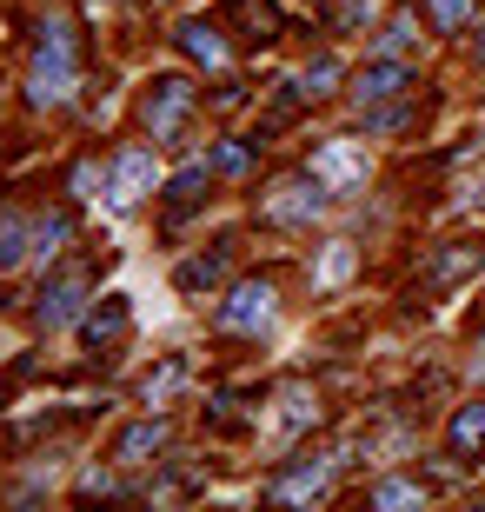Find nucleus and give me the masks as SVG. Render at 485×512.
I'll return each instance as SVG.
<instances>
[{
    "instance_id": "2",
    "label": "nucleus",
    "mask_w": 485,
    "mask_h": 512,
    "mask_svg": "<svg viewBox=\"0 0 485 512\" xmlns=\"http://www.w3.org/2000/svg\"><path fill=\"white\" fill-rule=\"evenodd\" d=\"M319 207H326V180H319V173H306V180H286V187L266 200V213H273V220H286V227L313 220Z\"/></svg>"
},
{
    "instance_id": "1",
    "label": "nucleus",
    "mask_w": 485,
    "mask_h": 512,
    "mask_svg": "<svg viewBox=\"0 0 485 512\" xmlns=\"http://www.w3.org/2000/svg\"><path fill=\"white\" fill-rule=\"evenodd\" d=\"M67 94H74V40H67V27H47V47H40L34 74H27V100L60 107Z\"/></svg>"
},
{
    "instance_id": "28",
    "label": "nucleus",
    "mask_w": 485,
    "mask_h": 512,
    "mask_svg": "<svg viewBox=\"0 0 485 512\" xmlns=\"http://www.w3.org/2000/svg\"><path fill=\"white\" fill-rule=\"evenodd\" d=\"M479 60H485V40H479Z\"/></svg>"
},
{
    "instance_id": "21",
    "label": "nucleus",
    "mask_w": 485,
    "mask_h": 512,
    "mask_svg": "<svg viewBox=\"0 0 485 512\" xmlns=\"http://www.w3.org/2000/svg\"><path fill=\"white\" fill-rule=\"evenodd\" d=\"M180 380H187V366H180V360H167V366H160V373H153V380H147V399H153V406H160V399H167V393H173V386H180Z\"/></svg>"
},
{
    "instance_id": "14",
    "label": "nucleus",
    "mask_w": 485,
    "mask_h": 512,
    "mask_svg": "<svg viewBox=\"0 0 485 512\" xmlns=\"http://www.w3.org/2000/svg\"><path fill=\"white\" fill-rule=\"evenodd\" d=\"M426 7H432V27H439V34H459L472 20V0H426Z\"/></svg>"
},
{
    "instance_id": "12",
    "label": "nucleus",
    "mask_w": 485,
    "mask_h": 512,
    "mask_svg": "<svg viewBox=\"0 0 485 512\" xmlns=\"http://www.w3.org/2000/svg\"><path fill=\"white\" fill-rule=\"evenodd\" d=\"M120 333H127V300L113 293L107 306H94V313H87V340H120Z\"/></svg>"
},
{
    "instance_id": "9",
    "label": "nucleus",
    "mask_w": 485,
    "mask_h": 512,
    "mask_svg": "<svg viewBox=\"0 0 485 512\" xmlns=\"http://www.w3.org/2000/svg\"><path fill=\"white\" fill-rule=\"evenodd\" d=\"M452 453H485V399L452 413Z\"/></svg>"
},
{
    "instance_id": "20",
    "label": "nucleus",
    "mask_w": 485,
    "mask_h": 512,
    "mask_svg": "<svg viewBox=\"0 0 485 512\" xmlns=\"http://www.w3.org/2000/svg\"><path fill=\"white\" fill-rule=\"evenodd\" d=\"M60 240H67V213H47L34 227V253H60Z\"/></svg>"
},
{
    "instance_id": "23",
    "label": "nucleus",
    "mask_w": 485,
    "mask_h": 512,
    "mask_svg": "<svg viewBox=\"0 0 485 512\" xmlns=\"http://www.w3.org/2000/svg\"><path fill=\"white\" fill-rule=\"evenodd\" d=\"M412 47V20H392L386 27V54H406Z\"/></svg>"
},
{
    "instance_id": "27",
    "label": "nucleus",
    "mask_w": 485,
    "mask_h": 512,
    "mask_svg": "<svg viewBox=\"0 0 485 512\" xmlns=\"http://www.w3.org/2000/svg\"><path fill=\"white\" fill-rule=\"evenodd\" d=\"M479 373H485V346H479Z\"/></svg>"
},
{
    "instance_id": "15",
    "label": "nucleus",
    "mask_w": 485,
    "mask_h": 512,
    "mask_svg": "<svg viewBox=\"0 0 485 512\" xmlns=\"http://www.w3.org/2000/svg\"><path fill=\"white\" fill-rule=\"evenodd\" d=\"M220 273H226V253H213V260H187V266H180V286L200 293V286H213Z\"/></svg>"
},
{
    "instance_id": "16",
    "label": "nucleus",
    "mask_w": 485,
    "mask_h": 512,
    "mask_svg": "<svg viewBox=\"0 0 485 512\" xmlns=\"http://www.w3.org/2000/svg\"><path fill=\"white\" fill-rule=\"evenodd\" d=\"M472 266H479V247H459V253H446V260H432V286L459 280V273H472Z\"/></svg>"
},
{
    "instance_id": "4",
    "label": "nucleus",
    "mask_w": 485,
    "mask_h": 512,
    "mask_svg": "<svg viewBox=\"0 0 485 512\" xmlns=\"http://www.w3.org/2000/svg\"><path fill=\"white\" fill-rule=\"evenodd\" d=\"M313 173L326 187H359V180H366V153H359V140H326V147L313 153Z\"/></svg>"
},
{
    "instance_id": "25",
    "label": "nucleus",
    "mask_w": 485,
    "mask_h": 512,
    "mask_svg": "<svg viewBox=\"0 0 485 512\" xmlns=\"http://www.w3.org/2000/svg\"><path fill=\"white\" fill-rule=\"evenodd\" d=\"M313 419V406H306V393H286V426H306Z\"/></svg>"
},
{
    "instance_id": "17",
    "label": "nucleus",
    "mask_w": 485,
    "mask_h": 512,
    "mask_svg": "<svg viewBox=\"0 0 485 512\" xmlns=\"http://www.w3.org/2000/svg\"><path fill=\"white\" fill-rule=\"evenodd\" d=\"M20 253H27V227L20 220H0V273L20 266Z\"/></svg>"
},
{
    "instance_id": "26",
    "label": "nucleus",
    "mask_w": 485,
    "mask_h": 512,
    "mask_svg": "<svg viewBox=\"0 0 485 512\" xmlns=\"http://www.w3.org/2000/svg\"><path fill=\"white\" fill-rule=\"evenodd\" d=\"M366 127H373V133H392V127H406V107H386V114H373Z\"/></svg>"
},
{
    "instance_id": "18",
    "label": "nucleus",
    "mask_w": 485,
    "mask_h": 512,
    "mask_svg": "<svg viewBox=\"0 0 485 512\" xmlns=\"http://www.w3.org/2000/svg\"><path fill=\"white\" fill-rule=\"evenodd\" d=\"M373 506H419V486L412 479H386V486H373Z\"/></svg>"
},
{
    "instance_id": "5",
    "label": "nucleus",
    "mask_w": 485,
    "mask_h": 512,
    "mask_svg": "<svg viewBox=\"0 0 485 512\" xmlns=\"http://www.w3.org/2000/svg\"><path fill=\"white\" fill-rule=\"evenodd\" d=\"M187 107H193V87H187L180 74L153 80V94H147V127H153V133H173L180 120H187Z\"/></svg>"
},
{
    "instance_id": "11",
    "label": "nucleus",
    "mask_w": 485,
    "mask_h": 512,
    "mask_svg": "<svg viewBox=\"0 0 485 512\" xmlns=\"http://www.w3.org/2000/svg\"><path fill=\"white\" fill-rule=\"evenodd\" d=\"M353 87H359V100H386V94H399V87H406V67H399V60H373Z\"/></svg>"
},
{
    "instance_id": "6",
    "label": "nucleus",
    "mask_w": 485,
    "mask_h": 512,
    "mask_svg": "<svg viewBox=\"0 0 485 512\" xmlns=\"http://www.w3.org/2000/svg\"><path fill=\"white\" fill-rule=\"evenodd\" d=\"M147 193H153V153L147 147L120 153V160H113V200L133 207V200H147Z\"/></svg>"
},
{
    "instance_id": "13",
    "label": "nucleus",
    "mask_w": 485,
    "mask_h": 512,
    "mask_svg": "<svg viewBox=\"0 0 485 512\" xmlns=\"http://www.w3.org/2000/svg\"><path fill=\"white\" fill-rule=\"evenodd\" d=\"M333 80H339V60H333V54H319L313 67H306V74L293 80V87H299L306 100H313V94H333Z\"/></svg>"
},
{
    "instance_id": "3",
    "label": "nucleus",
    "mask_w": 485,
    "mask_h": 512,
    "mask_svg": "<svg viewBox=\"0 0 485 512\" xmlns=\"http://www.w3.org/2000/svg\"><path fill=\"white\" fill-rule=\"evenodd\" d=\"M273 320V286H233L220 306V326H233V333H260V326Z\"/></svg>"
},
{
    "instance_id": "22",
    "label": "nucleus",
    "mask_w": 485,
    "mask_h": 512,
    "mask_svg": "<svg viewBox=\"0 0 485 512\" xmlns=\"http://www.w3.org/2000/svg\"><path fill=\"white\" fill-rule=\"evenodd\" d=\"M353 260H359L353 247H333L326 260H319V280H326V286H333V280H346V273H353Z\"/></svg>"
},
{
    "instance_id": "19",
    "label": "nucleus",
    "mask_w": 485,
    "mask_h": 512,
    "mask_svg": "<svg viewBox=\"0 0 485 512\" xmlns=\"http://www.w3.org/2000/svg\"><path fill=\"white\" fill-rule=\"evenodd\" d=\"M200 187H206V167H180V173L167 180V193L180 200V207H187V200H200Z\"/></svg>"
},
{
    "instance_id": "24",
    "label": "nucleus",
    "mask_w": 485,
    "mask_h": 512,
    "mask_svg": "<svg viewBox=\"0 0 485 512\" xmlns=\"http://www.w3.org/2000/svg\"><path fill=\"white\" fill-rule=\"evenodd\" d=\"M246 160H253V153H246V147H220V153H213V167H220V173H240Z\"/></svg>"
},
{
    "instance_id": "7",
    "label": "nucleus",
    "mask_w": 485,
    "mask_h": 512,
    "mask_svg": "<svg viewBox=\"0 0 485 512\" xmlns=\"http://www.w3.org/2000/svg\"><path fill=\"white\" fill-rule=\"evenodd\" d=\"M80 293H87V280H80V273H60L54 286H47V293H40V306H34V320L47 326V333H54V326H67L80 313Z\"/></svg>"
},
{
    "instance_id": "8",
    "label": "nucleus",
    "mask_w": 485,
    "mask_h": 512,
    "mask_svg": "<svg viewBox=\"0 0 485 512\" xmlns=\"http://www.w3.org/2000/svg\"><path fill=\"white\" fill-rule=\"evenodd\" d=\"M160 439H167V426H160V419H140V426H127V433H120L113 459H120V466H140L147 453H160Z\"/></svg>"
},
{
    "instance_id": "10",
    "label": "nucleus",
    "mask_w": 485,
    "mask_h": 512,
    "mask_svg": "<svg viewBox=\"0 0 485 512\" xmlns=\"http://www.w3.org/2000/svg\"><path fill=\"white\" fill-rule=\"evenodd\" d=\"M180 47H187V54L200 60V67H226V40L213 34L206 20H187V27H180Z\"/></svg>"
}]
</instances>
